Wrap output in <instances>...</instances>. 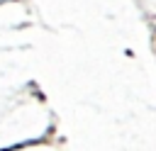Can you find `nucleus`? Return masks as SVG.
<instances>
[]
</instances>
